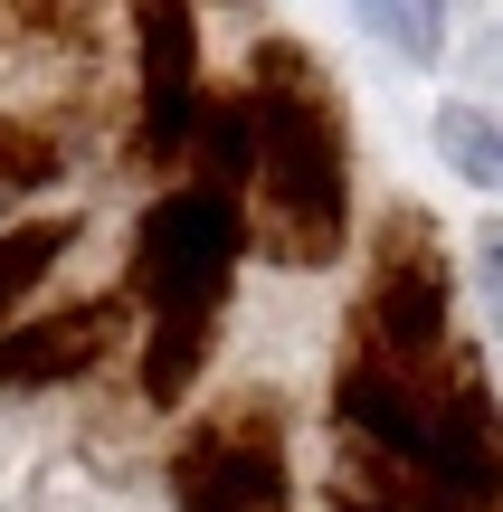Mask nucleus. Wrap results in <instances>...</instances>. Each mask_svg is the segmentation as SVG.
Instances as JSON below:
<instances>
[{
	"label": "nucleus",
	"instance_id": "1",
	"mask_svg": "<svg viewBox=\"0 0 503 512\" xmlns=\"http://www.w3.org/2000/svg\"><path fill=\"white\" fill-rule=\"evenodd\" d=\"M238 86H247V114H257L247 238L276 266L314 275L352 247V124H342V86L304 38H257Z\"/></svg>",
	"mask_w": 503,
	"mask_h": 512
},
{
	"label": "nucleus",
	"instance_id": "2",
	"mask_svg": "<svg viewBox=\"0 0 503 512\" xmlns=\"http://www.w3.org/2000/svg\"><path fill=\"white\" fill-rule=\"evenodd\" d=\"M238 256H247V200L171 181L143 209V228H133V294L152 304V332H143V399L152 408L190 399V380L209 361V332H219V304L238 285Z\"/></svg>",
	"mask_w": 503,
	"mask_h": 512
},
{
	"label": "nucleus",
	"instance_id": "3",
	"mask_svg": "<svg viewBox=\"0 0 503 512\" xmlns=\"http://www.w3.org/2000/svg\"><path fill=\"white\" fill-rule=\"evenodd\" d=\"M447 342H456V266L418 209H390L380 256L352 294V323H342V361H428Z\"/></svg>",
	"mask_w": 503,
	"mask_h": 512
},
{
	"label": "nucleus",
	"instance_id": "4",
	"mask_svg": "<svg viewBox=\"0 0 503 512\" xmlns=\"http://www.w3.org/2000/svg\"><path fill=\"white\" fill-rule=\"evenodd\" d=\"M171 512H295V446L276 399H238L190 427L171 456Z\"/></svg>",
	"mask_w": 503,
	"mask_h": 512
},
{
	"label": "nucleus",
	"instance_id": "5",
	"mask_svg": "<svg viewBox=\"0 0 503 512\" xmlns=\"http://www.w3.org/2000/svg\"><path fill=\"white\" fill-rule=\"evenodd\" d=\"M133 162L143 171H181L190 162V124H200V19L190 0H133Z\"/></svg>",
	"mask_w": 503,
	"mask_h": 512
},
{
	"label": "nucleus",
	"instance_id": "6",
	"mask_svg": "<svg viewBox=\"0 0 503 512\" xmlns=\"http://www.w3.org/2000/svg\"><path fill=\"white\" fill-rule=\"evenodd\" d=\"M114 332H124V294H86V304L29 313L0 332V389H67L86 370H105Z\"/></svg>",
	"mask_w": 503,
	"mask_h": 512
},
{
	"label": "nucleus",
	"instance_id": "7",
	"mask_svg": "<svg viewBox=\"0 0 503 512\" xmlns=\"http://www.w3.org/2000/svg\"><path fill=\"white\" fill-rule=\"evenodd\" d=\"M333 512H503V503H475L456 484L418 475V465H390L371 446L333 437Z\"/></svg>",
	"mask_w": 503,
	"mask_h": 512
},
{
	"label": "nucleus",
	"instance_id": "8",
	"mask_svg": "<svg viewBox=\"0 0 503 512\" xmlns=\"http://www.w3.org/2000/svg\"><path fill=\"white\" fill-rule=\"evenodd\" d=\"M181 181L219 190V200H247V181H257V114H247V86H209V95H200V124H190Z\"/></svg>",
	"mask_w": 503,
	"mask_h": 512
},
{
	"label": "nucleus",
	"instance_id": "9",
	"mask_svg": "<svg viewBox=\"0 0 503 512\" xmlns=\"http://www.w3.org/2000/svg\"><path fill=\"white\" fill-rule=\"evenodd\" d=\"M76 247V219H19V228H0V332L19 323V304H29L38 285L57 275V256Z\"/></svg>",
	"mask_w": 503,
	"mask_h": 512
},
{
	"label": "nucleus",
	"instance_id": "10",
	"mask_svg": "<svg viewBox=\"0 0 503 512\" xmlns=\"http://www.w3.org/2000/svg\"><path fill=\"white\" fill-rule=\"evenodd\" d=\"M57 181H67V152H57V133L38 124V114H0V209L48 200Z\"/></svg>",
	"mask_w": 503,
	"mask_h": 512
},
{
	"label": "nucleus",
	"instance_id": "11",
	"mask_svg": "<svg viewBox=\"0 0 503 512\" xmlns=\"http://www.w3.org/2000/svg\"><path fill=\"white\" fill-rule=\"evenodd\" d=\"M361 29L390 38V57H409V67H437V48H447V0H352Z\"/></svg>",
	"mask_w": 503,
	"mask_h": 512
},
{
	"label": "nucleus",
	"instance_id": "12",
	"mask_svg": "<svg viewBox=\"0 0 503 512\" xmlns=\"http://www.w3.org/2000/svg\"><path fill=\"white\" fill-rule=\"evenodd\" d=\"M437 152L456 162V181L503 190V124H494L485 105H447V114H437Z\"/></svg>",
	"mask_w": 503,
	"mask_h": 512
},
{
	"label": "nucleus",
	"instance_id": "13",
	"mask_svg": "<svg viewBox=\"0 0 503 512\" xmlns=\"http://www.w3.org/2000/svg\"><path fill=\"white\" fill-rule=\"evenodd\" d=\"M475 275H485V294H494V313H503V219L475 228Z\"/></svg>",
	"mask_w": 503,
	"mask_h": 512
},
{
	"label": "nucleus",
	"instance_id": "14",
	"mask_svg": "<svg viewBox=\"0 0 503 512\" xmlns=\"http://www.w3.org/2000/svg\"><path fill=\"white\" fill-rule=\"evenodd\" d=\"M10 10H19V29H29V38H48V29H57V0H10Z\"/></svg>",
	"mask_w": 503,
	"mask_h": 512
},
{
	"label": "nucleus",
	"instance_id": "15",
	"mask_svg": "<svg viewBox=\"0 0 503 512\" xmlns=\"http://www.w3.org/2000/svg\"><path fill=\"white\" fill-rule=\"evenodd\" d=\"M494 323H503V313H494Z\"/></svg>",
	"mask_w": 503,
	"mask_h": 512
}]
</instances>
